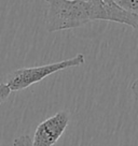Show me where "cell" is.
<instances>
[{"instance_id":"6da1fadb","label":"cell","mask_w":138,"mask_h":146,"mask_svg":"<svg viewBox=\"0 0 138 146\" xmlns=\"http://www.w3.org/2000/svg\"><path fill=\"white\" fill-rule=\"evenodd\" d=\"M46 28L49 32L74 29L95 21L124 24L138 29V17L115 0H46Z\"/></svg>"},{"instance_id":"ba28073f","label":"cell","mask_w":138,"mask_h":146,"mask_svg":"<svg viewBox=\"0 0 138 146\" xmlns=\"http://www.w3.org/2000/svg\"><path fill=\"white\" fill-rule=\"evenodd\" d=\"M80 146H84V144H83V143H81V144H80Z\"/></svg>"},{"instance_id":"52a82bcc","label":"cell","mask_w":138,"mask_h":146,"mask_svg":"<svg viewBox=\"0 0 138 146\" xmlns=\"http://www.w3.org/2000/svg\"><path fill=\"white\" fill-rule=\"evenodd\" d=\"M131 91H132L133 96L135 97V99L138 101V78L135 80V81L132 83V85H131Z\"/></svg>"},{"instance_id":"277c9868","label":"cell","mask_w":138,"mask_h":146,"mask_svg":"<svg viewBox=\"0 0 138 146\" xmlns=\"http://www.w3.org/2000/svg\"><path fill=\"white\" fill-rule=\"evenodd\" d=\"M115 1L123 9L133 13L135 16L138 17V0H115Z\"/></svg>"},{"instance_id":"7a4b0ae2","label":"cell","mask_w":138,"mask_h":146,"mask_svg":"<svg viewBox=\"0 0 138 146\" xmlns=\"http://www.w3.org/2000/svg\"><path fill=\"white\" fill-rule=\"evenodd\" d=\"M84 62H85L84 55L79 53L71 58L53 62V64L14 70L5 76V83L8 84V86L11 88L12 91L23 90V89L32 86L33 84L41 82L42 80H44L54 73L70 68H74V67H80Z\"/></svg>"},{"instance_id":"8992f818","label":"cell","mask_w":138,"mask_h":146,"mask_svg":"<svg viewBox=\"0 0 138 146\" xmlns=\"http://www.w3.org/2000/svg\"><path fill=\"white\" fill-rule=\"evenodd\" d=\"M11 88L8 86L7 83H0V105L3 104L5 101L8 100V98L11 95Z\"/></svg>"},{"instance_id":"3957f363","label":"cell","mask_w":138,"mask_h":146,"mask_svg":"<svg viewBox=\"0 0 138 146\" xmlns=\"http://www.w3.org/2000/svg\"><path fill=\"white\" fill-rule=\"evenodd\" d=\"M70 115L66 111H60L38 125L33 133L35 146H54L69 125Z\"/></svg>"},{"instance_id":"5b68a950","label":"cell","mask_w":138,"mask_h":146,"mask_svg":"<svg viewBox=\"0 0 138 146\" xmlns=\"http://www.w3.org/2000/svg\"><path fill=\"white\" fill-rule=\"evenodd\" d=\"M13 146H35L32 139L27 134H23L15 137L13 141Z\"/></svg>"}]
</instances>
